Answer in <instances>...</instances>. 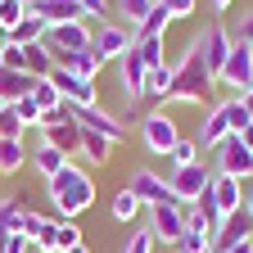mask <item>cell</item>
Segmentation results:
<instances>
[{
	"label": "cell",
	"instance_id": "cell-1",
	"mask_svg": "<svg viewBox=\"0 0 253 253\" xmlns=\"http://www.w3.org/2000/svg\"><path fill=\"white\" fill-rule=\"evenodd\" d=\"M45 195H50V204H54L59 217L73 221L77 212H86V208L95 204V181H90V172H82L77 163H68L59 176L45 181Z\"/></svg>",
	"mask_w": 253,
	"mask_h": 253
},
{
	"label": "cell",
	"instance_id": "cell-2",
	"mask_svg": "<svg viewBox=\"0 0 253 253\" xmlns=\"http://www.w3.org/2000/svg\"><path fill=\"white\" fill-rule=\"evenodd\" d=\"M253 118H249V109H244V100L240 95H231V100H221L204 122H199V136H195V145L199 149H217L226 136H240L244 126H249Z\"/></svg>",
	"mask_w": 253,
	"mask_h": 253
},
{
	"label": "cell",
	"instance_id": "cell-3",
	"mask_svg": "<svg viewBox=\"0 0 253 253\" xmlns=\"http://www.w3.org/2000/svg\"><path fill=\"white\" fill-rule=\"evenodd\" d=\"M208 86H217V82H212V73L204 68L199 50L190 45L185 59L172 68V90H168V100H176V104H199L204 95H208Z\"/></svg>",
	"mask_w": 253,
	"mask_h": 253
},
{
	"label": "cell",
	"instance_id": "cell-4",
	"mask_svg": "<svg viewBox=\"0 0 253 253\" xmlns=\"http://www.w3.org/2000/svg\"><path fill=\"white\" fill-rule=\"evenodd\" d=\"M41 136H45V145H54V149H63V154H82V126H77V118H73V109L68 104H59V109H50V113H41Z\"/></svg>",
	"mask_w": 253,
	"mask_h": 253
},
{
	"label": "cell",
	"instance_id": "cell-5",
	"mask_svg": "<svg viewBox=\"0 0 253 253\" xmlns=\"http://www.w3.org/2000/svg\"><path fill=\"white\" fill-rule=\"evenodd\" d=\"M190 45L199 50V59H204V68L212 73V82L221 77V68H226V59H231V50H235L231 32L221 27V23H208V27H204V32H199V37L190 41Z\"/></svg>",
	"mask_w": 253,
	"mask_h": 253
},
{
	"label": "cell",
	"instance_id": "cell-6",
	"mask_svg": "<svg viewBox=\"0 0 253 253\" xmlns=\"http://www.w3.org/2000/svg\"><path fill=\"white\" fill-rule=\"evenodd\" d=\"M140 136H145V149L149 154H172L176 149V140H181V131H176V122L163 113V109H149L145 118H140Z\"/></svg>",
	"mask_w": 253,
	"mask_h": 253
},
{
	"label": "cell",
	"instance_id": "cell-7",
	"mask_svg": "<svg viewBox=\"0 0 253 253\" xmlns=\"http://www.w3.org/2000/svg\"><path fill=\"white\" fill-rule=\"evenodd\" d=\"M168 185H172L176 204H199V195H208V185H212V172L204 168V158H199V163H185V168H172Z\"/></svg>",
	"mask_w": 253,
	"mask_h": 253
},
{
	"label": "cell",
	"instance_id": "cell-8",
	"mask_svg": "<svg viewBox=\"0 0 253 253\" xmlns=\"http://www.w3.org/2000/svg\"><path fill=\"white\" fill-rule=\"evenodd\" d=\"M90 45H95V54H100L104 63H118L126 50L136 45V27H118V23H100L95 27V37H90Z\"/></svg>",
	"mask_w": 253,
	"mask_h": 253
},
{
	"label": "cell",
	"instance_id": "cell-9",
	"mask_svg": "<svg viewBox=\"0 0 253 253\" xmlns=\"http://www.w3.org/2000/svg\"><path fill=\"white\" fill-rule=\"evenodd\" d=\"M149 235L154 240H163V244H176L181 235H185V204H158V208H149Z\"/></svg>",
	"mask_w": 253,
	"mask_h": 253
},
{
	"label": "cell",
	"instance_id": "cell-10",
	"mask_svg": "<svg viewBox=\"0 0 253 253\" xmlns=\"http://www.w3.org/2000/svg\"><path fill=\"white\" fill-rule=\"evenodd\" d=\"M212 154H217V172H226V176H235V181H249V176H253V149H249L240 136H226Z\"/></svg>",
	"mask_w": 253,
	"mask_h": 253
},
{
	"label": "cell",
	"instance_id": "cell-11",
	"mask_svg": "<svg viewBox=\"0 0 253 253\" xmlns=\"http://www.w3.org/2000/svg\"><path fill=\"white\" fill-rule=\"evenodd\" d=\"M118 82H122V100H126V104H140V100H145L149 68H145V59L136 54V45L126 50L122 59H118Z\"/></svg>",
	"mask_w": 253,
	"mask_h": 253
},
{
	"label": "cell",
	"instance_id": "cell-12",
	"mask_svg": "<svg viewBox=\"0 0 253 253\" xmlns=\"http://www.w3.org/2000/svg\"><path fill=\"white\" fill-rule=\"evenodd\" d=\"M126 190L140 199V208H158V204H172V199H176V195H172V185L158 176V172H149V168H136L131 181H126Z\"/></svg>",
	"mask_w": 253,
	"mask_h": 253
},
{
	"label": "cell",
	"instance_id": "cell-13",
	"mask_svg": "<svg viewBox=\"0 0 253 253\" xmlns=\"http://www.w3.org/2000/svg\"><path fill=\"white\" fill-rule=\"evenodd\" d=\"M45 50H50V54L95 50V45H90V27H86V23H59V27H45Z\"/></svg>",
	"mask_w": 253,
	"mask_h": 253
},
{
	"label": "cell",
	"instance_id": "cell-14",
	"mask_svg": "<svg viewBox=\"0 0 253 253\" xmlns=\"http://www.w3.org/2000/svg\"><path fill=\"white\" fill-rule=\"evenodd\" d=\"M217 82H221V86H235V95L244 100V95L253 90V45H235Z\"/></svg>",
	"mask_w": 253,
	"mask_h": 253
},
{
	"label": "cell",
	"instance_id": "cell-15",
	"mask_svg": "<svg viewBox=\"0 0 253 253\" xmlns=\"http://www.w3.org/2000/svg\"><path fill=\"white\" fill-rule=\"evenodd\" d=\"M50 82H54L59 100L68 104V109H86V104H95V82H86V77H77V73H68V68H54Z\"/></svg>",
	"mask_w": 253,
	"mask_h": 253
},
{
	"label": "cell",
	"instance_id": "cell-16",
	"mask_svg": "<svg viewBox=\"0 0 253 253\" xmlns=\"http://www.w3.org/2000/svg\"><path fill=\"white\" fill-rule=\"evenodd\" d=\"M244 240H253V212H249V208H235V212L221 217V226H217V235H212V253L231 249V244H244Z\"/></svg>",
	"mask_w": 253,
	"mask_h": 253
},
{
	"label": "cell",
	"instance_id": "cell-17",
	"mask_svg": "<svg viewBox=\"0 0 253 253\" xmlns=\"http://www.w3.org/2000/svg\"><path fill=\"white\" fill-rule=\"evenodd\" d=\"M73 118H77V126H86V131H100V136H109L113 145H118V140H126V122H118V118H113V113H104L100 104L73 109Z\"/></svg>",
	"mask_w": 253,
	"mask_h": 253
},
{
	"label": "cell",
	"instance_id": "cell-18",
	"mask_svg": "<svg viewBox=\"0 0 253 253\" xmlns=\"http://www.w3.org/2000/svg\"><path fill=\"white\" fill-rule=\"evenodd\" d=\"M27 14H32V18H41L45 27H59V23H82V18H86V9L77 5V0H37Z\"/></svg>",
	"mask_w": 253,
	"mask_h": 253
},
{
	"label": "cell",
	"instance_id": "cell-19",
	"mask_svg": "<svg viewBox=\"0 0 253 253\" xmlns=\"http://www.w3.org/2000/svg\"><path fill=\"white\" fill-rule=\"evenodd\" d=\"M208 195H212L217 212L226 217V212L244 208V181H235V176H226V172H212V185H208Z\"/></svg>",
	"mask_w": 253,
	"mask_h": 253
},
{
	"label": "cell",
	"instance_id": "cell-20",
	"mask_svg": "<svg viewBox=\"0 0 253 253\" xmlns=\"http://www.w3.org/2000/svg\"><path fill=\"white\" fill-rule=\"evenodd\" d=\"M32 86H37L32 73H23V68H0V104H14V100H23V95H32Z\"/></svg>",
	"mask_w": 253,
	"mask_h": 253
},
{
	"label": "cell",
	"instance_id": "cell-21",
	"mask_svg": "<svg viewBox=\"0 0 253 253\" xmlns=\"http://www.w3.org/2000/svg\"><path fill=\"white\" fill-rule=\"evenodd\" d=\"M27 158H32V168H37L45 181H50V176H59L63 168H68V154H63V149H54V145H45V140L37 145V154H27Z\"/></svg>",
	"mask_w": 253,
	"mask_h": 253
},
{
	"label": "cell",
	"instance_id": "cell-22",
	"mask_svg": "<svg viewBox=\"0 0 253 253\" xmlns=\"http://www.w3.org/2000/svg\"><path fill=\"white\" fill-rule=\"evenodd\" d=\"M18 50H23V73H32V77H50V73H54V54L45 50V41L18 45Z\"/></svg>",
	"mask_w": 253,
	"mask_h": 253
},
{
	"label": "cell",
	"instance_id": "cell-23",
	"mask_svg": "<svg viewBox=\"0 0 253 253\" xmlns=\"http://www.w3.org/2000/svg\"><path fill=\"white\" fill-rule=\"evenodd\" d=\"M109 154H113V140L82 126V158H90V163H109Z\"/></svg>",
	"mask_w": 253,
	"mask_h": 253
},
{
	"label": "cell",
	"instance_id": "cell-24",
	"mask_svg": "<svg viewBox=\"0 0 253 253\" xmlns=\"http://www.w3.org/2000/svg\"><path fill=\"white\" fill-rule=\"evenodd\" d=\"M37 41H45V23L41 18H23L18 27H9V45H37Z\"/></svg>",
	"mask_w": 253,
	"mask_h": 253
},
{
	"label": "cell",
	"instance_id": "cell-25",
	"mask_svg": "<svg viewBox=\"0 0 253 253\" xmlns=\"http://www.w3.org/2000/svg\"><path fill=\"white\" fill-rule=\"evenodd\" d=\"M23 163H27V149H23V140H0V176H14Z\"/></svg>",
	"mask_w": 253,
	"mask_h": 253
},
{
	"label": "cell",
	"instance_id": "cell-26",
	"mask_svg": "<svg viewBox=\"0 0 253 253\" xmlns=\"http://www.w3.org/2000/svg\"><path fill=\"white\" fill-rule=\"evenodd\" d=\"M50 235H54V253H63V249H73V244L82 240V231H77V221H68V217H59V221H50Z\"/></svg>",
	"mask_w": 253,
	"mask_h": 253
},
{
	"label": "cell",
	"instance_id": "cell-27",
	"mask_svg": "<svg viewBox=\"0 0 253 253\" xmlns=\"http://www.w3.org/2000/svg\"><path fill=\"white\" fill-rule=\"evenodd\" d=\"M136 54L145 59V68H163V37H136Z\"/></svg>",
	"mask_w": 253,
	"mask_h": 253
},
{
	"label": "cell",
	"instance_id": "cell-28",
	"mask_svg": "<svg viewBox=\"0 0 253 253\" xmlns=\"http://www.w3.org/2000/svg\"><path fill=\"white\" fill-rule=\"evenodd\" d=\"M18 199H0V249H5L9 244V235L18 231Z\"/></svg>",
	"mask_w": 253,
	"mask_h": 253
},
{
	"label": "cell",
	"instance_id": "cell-29",
	"mask_svg": "<svg viewBox=\"0 0 253 253\" xmlns=\"http://www.w3.org/2000/svg\"><path fill=\"white\" fill-rule=\"evenodd\" d=\"M168 23H172V14H168L163 5H158V0H154V9H149V18L136 27V37H163V32H168Z\"/></svg>",
	"mask_w": 253,
	"mask_h": 253
},
{
	"label": "cell",
	"instance_id": "cell-30",
	"mask_svg": "<svg viewBox=\"0 0 253 253\" xmlns=\"http://www.w3.org/2000/svg\"><path fill=\"white\" fill-rule=\"evenodd\" d=\"M168 90H172V68L163 63V68H154V73H149V86H145V100H158V104H163V100H168Z\"/></svg>",
	"mask_w": 253,
	"mask_h": 253
},
{
	"label": "cell",
	"instance_id": "cell-31",
	"mask_svg": "<svg viewBox=\"0 0 253 253\" xmlns=\"http://www.w3.org/2000/svg\"><path fill=\"white\" fill-rule=\"evenodd\" d=\"M154 9V0H118V14L126 18V27H140Z\"/></svg>",
	"mask_w": 253,
	"mask_h": 253
},
{
	"label": "cell",
	"instance_id": "cell-32",
	"mask_svg": "<svg viewBox=\"0 0 253 253\" xmlns=\"http://www.w3.org/2000/svg\"><path fill=\"white\" fill-rule=\"evenodd\" d=\"M32 100L41 104V113H50V109H59L63 100H59V90H54V82L50 77H37V86H32Z\"/></svg>",
	"mask_w": 253,
	"mask_h": 253
},
{
	"label": "cell",
	"instance_id": "cell-33",
	"mask_svg": "<svg viewBox=\"0 0 253 253\" xmlns=\"http://www.w3.org/2000/svg\"><path fill=\"white\" fill-rule=\"evenodd\" d=\"M176 253H212V235L208 231H185L176 240Z\"/></svg>",
	"mask_w": 253,
	"mask_h": 253
},
{
	"label": "cell",
	"instance_id": "cell-34",
	"mask_svg": "<svg viewBox=\"0 0 253 253\" xmlns=\"http://www.w3.org/2000/svg\"><path fill=\"white\" fill-rule=\"evenodd\" d=\"M45 221H50V217H41V212L23 208V212H18V235H27L32 244H37V240H41V231H45Z\"/></svg>",
	"mask_w": 253,
	"mask_h": 253
},
{
	"label": "cell",
	"instance_id": "cell-35",
	"mask_svg": "<svg viewBox=\"0 0 253 253\" xmlns=\"http://www.w3.org/2000/svg\"><path fill=\"white\" fill-rule=\"evenodd\" d=\"M136 212H140V199H136V195H131V190H126V185H122V190H118V195H113V217H118V221H131Z\"/></svg>",
	"mask_w": 253,
	"mask_h": 253
},
{
	"label": "cell",
	"instance_id": "cell-36",
	"mask_svg": "<svg viewBox=\"0 0 253 253\" xmlns=\"http://www.w3.org/2000/svg\"><path fill=\"white\" fill-rule=\"evenodd\" d=\"M23 131H27V126L18 122L14 104H5V109H0V140H23Z\"/></svg>",
	"mask_w": 253,
	"mask_h": 253
},
{
	"label": "cell",
	"instance_id": "cell-37",
	"mask_svg": "<svg viewBox=\"0 0 253 253\" xmlns=\"http://www.w3.org/2000/svg\"><path fill=\"white\" fill-rule=\"evenodd\" d=\"M14 113L23 126H41V104L32 100V95H23V100H14Z\"/></svg>",
	"mask_w": 253,
	"mask_h": 253
},
{
	"label": "cell",
	"instance_id": "cell-38",
	"mask_svg": "<svg viewBox=\"0 0 253 253\" xmlns=\"http://www.w3.org/2000/svg\"><path fill=\"white\" fill-rule=\"evenodd\" d=\"M27 18V5L23 0H0V27H18Z\"/></svg>",
	"mask_w": 253,
	"mask_h": 253
},
{
	"label": "cell",
	"instance_id": "cell-39",
	"mask_svg": "<svg viewBox=\"0 0 253 253\" xmlns=\"http://www.w3.org/2000/svg\"><path fill=\"white\" fill-rule=\"evenodd\" d=\"M154 235H149V226H140V231H131V235H126V249L122 253H154Z\"/></svg>",
	"mask_w": 253,
	"mask_h": 253
},
{
	"label": "cell",
	"instance_id": "cell-40",
	"mask_svg": "<svg viewBox=\"0 0 253 253\" xmlns=\"http://www.w3.org/2000/svg\"><path fill=\"white\" fill-rule=\"evenodd\" d=\"M168 158H172V168H185V163H199V145H195V140H176V149H172Z\"/></svg>",
	"mask_w": 253,
	"mask_h": 253
},
{
	"label": "cell",
	"instance_id": "cell-41",
	"mask_svg": "<svg viewBox=\"0 0 253 253\" xmlns=\"http://www.w3.org/2000/svg\"><path fill=\"white\" fill-rule=\"evenodd\" d=\"M231 41H235V45H253V9L235 18V32H231Z\"/></svg>",
	"mask_w": 253,
	"mask_h": 253
},
{
	"label": "cell",
	"instance_id": "cell-42",
	"mask_svg": "<svg viewBox=\"0 0 253 253\" xmlns=\"http://www.w3.org/2000/svg\"><path fill=\"white\" fill-rule=\"evenodd\" d=\"M158 5H163V9L172 14V23H176V18H190V14H195V0H158Z\"/></svg>",
	"mask_w": 253,
	"mask_h": 253
},
{
	"label": "cell",
	"instance_id": "cell-43",
	"mask_svg": "<svg viewBox=\"0 0 253 253\" xmlns=\"http://www.w3.org/2000/svg\"><path fill=\"white\" fill-rule=\"evenodd\" d=\"M77 5H82L90 18H104V14H109V0H77Z\"/></svg>",
	"mask_w": 253,
	"mask_h": 253
},
{
	"label": "cell",
	"instance_id": "cell-44",
	"mask_svg": "<svg viewBox=\"0 0 253 253\" xmlns=\"http://www.w3.org/2000/svg\"><path fill=\"white\" fill-rule=\"evenodd\" d=\"M27 244H32V240L14 231V235H9V244H5V249H0V253H27Z\"/></svg>",
	"mask_w": 253,
	"mask_h": 253
},
{
	"label": "cell",
	"instance_id": "cell-45",
	"mask_svg": "<svg viewBox=\"0 0 253 253\" xmlns=\"http://www.w3.org/2000/svg\"><path fill=\"white\" fill-rule=\"evenodd\" d=\"M221 253H253V240H244V244H231V249H221Z\"/></svg>",
	"mask_w": 253,
	"mask_h": 253
},
{
	"label": "cell",
	"instance_id": "cell-46",
	"mask_svg": "<svg viewBox=\"0 0 253 253\" xmlns=\"http://www.w3.org/2000/svg\"><path fill=\"white\" fill-rule=\"evenodd\" d=\"M240 140H244V145L253 149V122H249V126H244V131H240Z\"/></svg>",
	"mask_w": 253,
	"mask_h": 253
},
{
	"label": "cell",
	"instance_id": "cell-47",
	"mask_svg": "<svg viewBox=\"0 0 253 253\" xmlns=\"http://www.w3.org/2000/svg\"><path fill=\"white\" fill-rule=\"evenodd\" d=\"M63 253H90V249H86V240H77L73 249H63Z\"/></svg>",
	"mask_w": 253,
	"mask_h": 253
},
{
	"label": "cell",
	"instance_id": "cell-48",
	"mask_svg": "<svg viewBox=\"0 0 253 253\" xmlns=\"http://www.w3.org/2000/svg\"><path fill=\"white\" fill-rule=\"evenodd\" d=\"M244 208H249V212H253V190H244Z\"/></svg>",
	"mask_w": 253,
	"mask_h": 253
},
{
	"label": "cell",
	"instance_id": "cell-49",
	"mask_svg": "<svg viewBox=\"0 0 253 253\" xmlns=\"http://www.w3.org/2000/svg\"><path fill=\"white\" fill-rule=\"evenodd\" d=\"M244 109H249V118H253V90H249V95H244Z\"/></svg>",
	"mask_w": 253,
	"mask_h": 253
},
{
	"label": "cell",
	"instance_id": "cell-50",
	"mask_svg": "<svg viewBox=\"0 0 253 253\" xmlns=\"http://www.w3.org/2000/svg\"><path fill=\"white\" fill-rule=\"evenodd\" d=\"M212 5H217V9H231V5H235V0H212Z\"/></svg>",
	"mask_w": 253,
	"mask_h": 253
},
{
	"label": "cell",
	"instance_id": "cell-51",
	"mask_svg": "<svg viewBox=\"0 0 253 253\" xmlns=\"http://www.w3.org/2000/svg\"><path fill=\"white\" fill-rule=\"evenodd\" d=\"M0 68H5V45H0Z\"/></svg>",
	"mask_w": 253,
	"mask_h": 253
},
{
	"label": "cell",
	"instance_id": "cell-52",
	"mask_svg": "<svg viewBox=\"0 0 253 253\" xmlns=\"http://www.w3.org/2000/svg\"><path fill=\"white\" fill-rule=\"evenodd\" d=\"M23 5H27V9H32V5H37V0H23Z\"/></svg>",
	"mask_w": 253,
	"mask_h": 253
},
{
	"label": "cell",
	"instance_id": "cell-53",
	"mask_svg": "<svg viewBox=\"0 0 253 253\" xmlns=\"http://www.w3.org/2000/svg\"><path fill=\"white\" fill-rule=\"evenodd\" d=\"M0 109H5V104H0Z\"/></svg>",
	"mask_w": 253,
	"mask_h": 253
}]
</instances>
